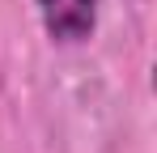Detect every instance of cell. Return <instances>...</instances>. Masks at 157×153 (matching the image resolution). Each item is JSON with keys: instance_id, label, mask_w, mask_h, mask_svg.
<instances>
[{"instance_id": "1", "label": "cell", "mask_w": 157, "mask_h": 153, "mask_svg": "<svg viewBox=\"0 0 157 153\" xmlns=\"http://www.w3.org/2000/svg\"><path fill=\"white\" fill-rule=\"evenodd\" d=\"M34 9L55 47H85L98 30V0H34Z\"/></svg>"}]
</instances>
